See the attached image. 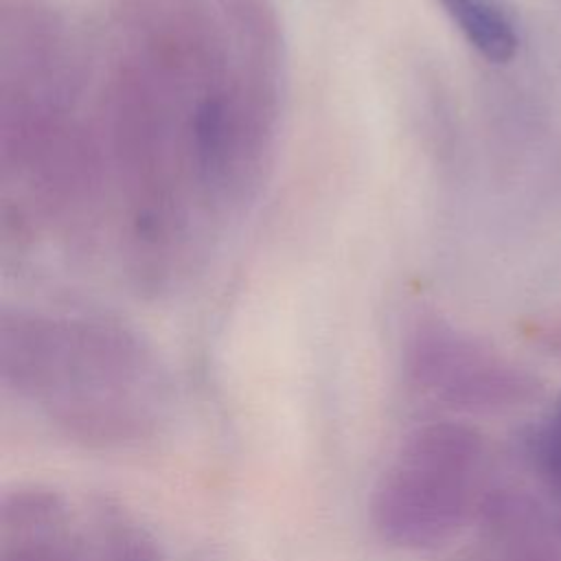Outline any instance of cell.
Here are the masks:
<instances>
[{"label": "cell", "mask_w": 561, "mask_h": 561, "mask_svg": "<svg viewBox=\"0 0 561 561\" xmlns=\"http://www.w3.org/2000/svg\"><path fill=\"white\" fill-rule=\"evenodd\" d=\"M110 90L114 169L151 274L252 199L278 114V37L263 0H123Z\"/></svg>", "instance_id": "6da1fadb"}, {"label": "cell", "mask_w": 561, "mask_h": 561, "mask_svg": "<svg viewBox=\"0 0 561 561\" xmlns=\"http://www.w3.org/2000/svg\"><path fill=\"white\" fill-rule=\"evenodd\" d=\"M0 379L90 445L145 438L158 421V381L142 344L103 322L4 313Z\"/></svg>", "instance_id": "7a4b0ae2"}, {"label": "cell", "mask_w": 561, "mask_h": 561, "mask_svg": "<svg viewBox=\"0 0 561 561\" xmlns=\"http://www.w3.org/2000/svg\"><path fill=\"white\" fill-rule=\"evenodd\" d=\"M482 436L458 421L412 430L368 502L375 533L401 550H434L462 528L482 462Z\"/></svg>", "instance_id": "3957f363"}, {"label": "cell", "mask_w": 561, "mask_h": 561, "mask_svg": "<svg viewBox=\"0 0 561 561\" xmlns=\"http://www.w3.org/2000/svg\"><path fill=\"white\" fill-rule=\"evenodd\" d=\"M410 377L451 408L502 412L530 401L537 381L443 327H423L408 348Z\"/></svg>", "instance_id": "277c9868"}, {"label": "cell", "mask_w": 561, "mask_h": 561, "mask_svg": "<svg viewBox=\"0 0 561 561\" xmlns=\"http://www.w3.org/2000/svg\"><path fill=\"white\" fill-rule=\"evenodd\" d=\"M0 561H90L88 528H75L64 493L18 486L0 502Z\"/></svg>", "instance_id": "5b68a950"}, {"label": "cell", "mask_w": 561, "mask_h": 561, "mask_svg": "<svg viewBox=\"0 0 561 561\" xmlns=\"http://www.w3.org/2000/svg\"><path fill=\"white\" fill-rule=\"evenodd\" d=\"M85 528L90 561H167L156 537L121 508L101 504Z\"/></svg>", "instance_id": "8992f818"}, {"label": "cell", "mask_w": 561, "mask_h": 561, "mask_svg": "<svg viewBox=\"0 0 561 561\" xmlns=\"http://www.w3.org/2000/svg\"><path fill=\"white\" fill-rule=\"evenodd\" d=\"M469 44L491 61H506L517 48L513 20L497 0H438Z\"/></svg>", "instance_id": "52a82bcc"}, {"label": "cell", "mask_w": 561, "mask_h": 561, "mask_svg": "<svg viewBox=\"0 0 561 561\" xmlns=\"http://www.w3.org/2000/svg\"><path fill=\"white\" fill-rule=\"evenodd\" d=\"M535 458L548 489L561 497V403L537 436Z\"/></svg>", "instance_id": "ba28073f"}, {"label": "cell", "mask_w": 561, "mask_h": 561, "mask_svg": "<svg viewBox=\"0 0 561 561\" xmlns=\"http://www.w3.org/2000/svg\"><path fill=\"white\" fill-rule=\"evenodd\" d=\"M508 541V552L504 561H559L554 550L539 541L535 535L513 537Z\"/></svg>", "instance_id": "9c48e42d"}]
</instances>
